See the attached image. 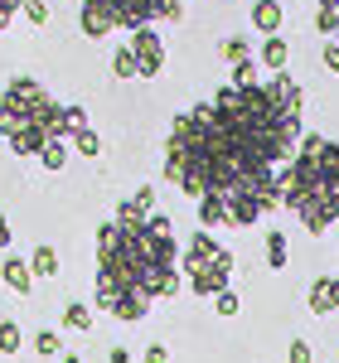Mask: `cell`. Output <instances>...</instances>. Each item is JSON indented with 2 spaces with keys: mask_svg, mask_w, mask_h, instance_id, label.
Returning a JSON list of instances; mask_svg holds the SVG:
<instances>
[{
  "mask_svg": "<svg viewBox=\"0 0 339 363\" xmlns=\"http://www.w3.org/2000/svg\"><path fill=\"white\" fill-rule=\"evenodd\" d=\"M218 54H223V63H243V58H252V49H248V39L228 34L223 44H218Z\"/></svg>",
  "mask_w": 339,
  "mask_h": 363,
  "instance_id": "ac0fdd59",
  "label": "cell"
},
{
  "mask_svg": "<svg viewBox=\"0 0 339 363\" xmlns=\"http://www.w3.org/2000/svg\"><path fill=\"white\" fill-rule=\"evenodd\" d=\"M320 10H339V0H320Z\"/></svg>",
  "mask_w": 339,
  "mask_h": 363,
  "instance_id": "4dcf8cb0",
  "label": "cell"
},
{
  "mask_svg": "<svg viewBox=\"0 0 339 363\" xmlns=\"http://www.w3.org/2000/svg\"><path fill=\"white\" fill-rule=\"evenodd\" d=\"M315 354H311V344L306 339H291V354H286V363H311Z\"/></svg>",
  "mask_w": 339,
  "mask_h": 363,
  "instance_id": "cb8c5ba5",
  "label": "cell"
},
{
  "mask_svg": "<svg viewBox=\"0 0 339 363\" xmlns=\"http://www.w3.org/2000/svg\"><path fill=\"white\" fill-rule=\"evenodd\" d=\"M63 325H68V330H92V310L78 306V301H68V306H63Z\"/></svg>",
  "mask_w": 339,
  "mask_h": 363,
  "instance_id": "e0dca14e",
  "label": "cell"
},
{
  "mask_svg": "<svg viewBox=\"0 0 339 363\" xmlns=\"http://www.w3.org/2000/svg\"><path fill=\"white\" fill-rule=\"evenodd\" d=\"M83 121H87V112L78 102L58 107L34 78H10L5 97H0V136L15 145V155H29V160L39 155L44 140L68 136V131L83 126Z\"/></svg>",
  "mask_w": 339,
  "mask_h": 363,
  "instance_id": "277c9868",
  "label": "cell"
},
{
  "mask_svg": "<svg viewBox=\"0 0 339 363\" xmlns=\"http://www.w3.org/2000/svg\"><path fill=\"white\" fill-rule=\"evenodd\" d=\"M131 54H136V78H160V68H165V44H160V34L150 25L131 29Z\"/></svg>",
  "mask_w": 339,
  "mask_h": 363,
  "instance_id": "52a82bcc",
  "label": "cell"
},
{
  "mask_svg": "<svg viewBox=\"0 0 339 363\" xmlns=\"http://www.w3.org/2000/svg\"><path fill=\"white\" fill-rule=\"evenodd\" d=\"M252 25L262 34H282V0H257L252 5Z\"/></svg>",
  "mask_w": 339,
  "mask_h": 363,
  "instance_id": "30bf717a",
  "label": "cell"
},
{
  "mask_svg": "<svg viewBox=\"0 0 339 363\" xmlns=\"http://www.w3.org/2000/svg\"><path fill=\"white\" fill-rule=\"evenodd\" d=\"M306 92L296 78L272 73L228 83L209 102L174 116L165 145V179L184 194H257L267 213L282 203L277 169L296 155Z\"/></svg>",
  "mask_w": 339,
  "mask_h": 363,
  "instance_id": "6da1fadb",
  "label": "cell"
},
{
  "mask_svg": "<svg viewBox=\"0 0 339 363\" xmlns=\"http://www.w3.org/2000/svg\"><path fill=\"white\" fill-rule=\"evenodd\" d=\"M282 203L301 213L306 233H325L339 218V145L325 136H301L296 155L277 169Z\"/></svg>",
  "mask_w": 339,
  "mask_h": 363,
  "instance_id": "3957f363",
  "label": "cell"
},
{
  "mask_svg": "<svg viewBox=\"0 0 339 363\" xmlns=\"http://www.w3.org/2000/svg\"><path fill=\"white\" fill-rule=\"evenodd\" d=\"M0 277H5V286H10V291H20V296H29V291H34V272H29V262H20V257H10V262L0 267Z\"/></svg>",
  "mask_w": 339,
  "mask_h": 363,
  "instance_id": "9c48e42d",
  "label": "cell"
},
{
  "mask_svg": "<svg viewBox=\"0 0 339 363\" xmlns=\"http://www.w3.org/2000/svg\"><path fill=\"white\" fill-rule=\"evenodd\" d=\"M184 277L194 296H218L233 277V252L223 242H213L209 233H189V247H184Z\"/></svg>",
  "mask_w": 339,
  "mask_h": 363,
  "instance_id": "8992f818",
  "label": "cell"
},
{
  "mask_svg": "<svg viewBox=\"0 0 339 363\" xmlns=\"http://www.w3.org/2000/svg\"><path fill=\"white\" fill-rule=\"evenodd\" d=\"M20 15H25L29 25H49V5L44 0H20Z\"/></svg>",
  "mask_w": 339,
  "mask_h": 363,
  "instance_id": "ffe728a7",
  "label": "cell"
},
{
  "mask_svg": "<svg viewBox=\"0 0 339 363\" xmlns=\"http://www.w3.org/2000/svg\"><path fill=\"white\" fill-rule=\"evenodd\" d=\"M15 10H20V0H0V29L10 25V15H15Z\"/></svg>",
  "mask_w": 339,
  "mask_h": 363,
  "instance_id": "83f0119b",
  "label": "cell"
},
{
  "mask_svg": "<svg viewBox=\"0 0 339 363\" xmlns=\"http://www.w3.org/2000/svg\"><path fill=\"white\" fill-rule=\"evenodd\" d=\"M179 242L165 213H116L97 228V310L136 325L179 291Z\"/></svg>",
  "mask_w": 339,
  "mask_h": 363,
  "instance_id": "7a4b0ae2",
  "label": "cell"
},
{
  "mask_svg": "<svg viewBox=\"0 0 339 363\" xmlns=\"http://www.w3.org/2000/svg\"><path fill=\"white\" fill-rule=\"evenodd\" d=\"M252 78H257V63H252V58L233 63V83H252Z\"/></svg>",
  "mask_w": 339,
  "mask_h": 363,
  "instance_id": "d4e9b609",
  "label": "cell"
},
{
  "mask_svg": "<svg viewBox=\"0 0 339 363\" xmlns=\"http://www.w3.org/2000/svg\"><path fill=\"white\" fill-rule=\"evenodd\" d=\"M34 160H39L44 169H63V165H68V136H54V140H44Z\"/></svg>",
  "mask_w": 339,
  "mask_h": 363,
  "instance_id": "7c38bea8",
  "label": "cell"
},
{
  "mask_svg": "<svg viewBox=\"0 0 339 363\" xmlns=\"http://www.w3.org/2000/svg\"><path fill=\"white\" fill-rule=\"evenodd\" d=\"M315 29L335 39V29H339V10H320V15H315Z\"/></svg>",
  "mask_w": 339,
  "mask_h": 363,
  "instance_id": "603a6c76",
  "label": "cell"
},
{
  "mask_svg": "<svg viewBox=\"0 0 339 363\" xmlns=\"http://www.w3.org/2000/svg\"><path fill=\"white\" fill-rule=\"evenodd\" d=\"M112 363H131V354L126 349H112Z\"/></svg>",
  "mask_w": 339,
  "mask_h": 363,
  "instance_id": "f546056e",
  "label": "cell"
},
{
  "mask_svg": "<svg viewBox=\"0 0 339 363\" xmlns=\"http://www.w3.org/2000/svg\"><path fill=\"white\" fill-rule=\"evenodd\" d=\"M286 58H291V44H286L282 34H267L262 39V68H272V73H282Z\"/></svg>",
  "mask_w": 339,
  "mask_h": 363,
  "instance_id": "8fae6325",
  "label": "cell"
},
{
  "mask_svg": "<svg viewBox=\"0 0 339 363\" xmlns=\"http://www.w3.org/2000/svg\"><path fill=\"white\" fill-rule=\"evenodd\" d=\"M320 63H325V68H330V73L339 78V44H335V39H330V44L320 49Z\"/></svg>",
  "mask_w": 339,
  "mask_h": 363,
  "instance_id": "484cf974",
  "label": "cell"
},
{
  "mask_svg": "<svg viewBox=\"0 0 339 363\" xmlns=\"http://www.w3.org/2000/svg\"><path fill=\"white\" fill-rule=\"evenodd\" d=\"M29 272H34V277H58V252L49 247V242H39L34 257H29Z\"/></svg>",
  "mask_w": 339,
  "mask_h": 363,
  "instance_id": "5bb4252c",
  "label": "cell"
},
{
  "mask_svg": "<svg viewBox=\"0 0 339 363\" xmlns=\"http://www.w3.org/2000/svg\"><path fill=\"white\" fill-rule=\"evenodd\" d=\"M141 363H170V349H165V344H150Z\"/></svg>",
  "mask_w": 339,
  "mask_h": 363,
  "instance_id": "4316f807",
  "label": "cell"
},
{
  "mask_svg": "<svg viewBox=\"0 0 339 363\" xmlns=\"http://www.w3.org/2000/svg\"><path fill=\"white\" fill-rule=\"evenodd\" d=\"M335 44H339V29H335Z\"/></svg>",
  "mask_w": 339,
  "mask_h": 363,
  "instance_id": "d6a6232c",
  "label": "cell"
},
{
  "mask_svg": "<svg viewBox=\"0 0 339 363\" xmlns=\"http://www.w3.org/2000/svg\"><path fill=\"white\" fill-rule=\"evenodd\" d=\"M58 349H63V339H58L54 330H39V335H34V354H49V359H54Z\"/></svg>",
  "mask_w": 339,
  "mask_h": 363,
  "instance_id": "44dd1931",
  "label": "cell"
},
{
  "mask_svg": "<svg viewBox=\"0 0 339 363\" xmlns=\"http://www.w3.org/2000/svg\"><path fill=\"white\" fill-rule=\"evenodd\" d=\"M0 247H10V223H5V213H0Z\"/></svg>",
  "mask_w": 339,
  "mask_h": 363,
  "instance_id": "f1b7e54d",
  "label": "cell"
},
{
  "mask_svg": "<svg viewBox=\"0 0 339 363\" xmlns=\"http://www.w3.org/2000/svg\"><path fill=\"white\" fill-rule=\"evenodd\" d=\"M335 359H339V354H335Z\"/></svg>",
  "mask_w": 339,
  "mask_h": 363,
  "instance_id": "836d02e7",
  "label": "cell"
},
{
  "mask_svg": "<svg viewBox=\"0 0 339 363\" xmlns=\"http://www.w3.org/2000/svg\"><path fill=\"white\" fill-rule=\"evenodd\" d=\"M213 310H218L223 320H228V315H238V296H233V291H228V286H223V291L213 296Z\"/></svg>",
  "mask_w": 339,
  "mask_h": 363,
  "instance_id": "7402d4cb",
  "label": "cell"
},
{
  "mask_svg": "<svg viewBox=\"0 0 339 363\" xmlns=\"http://www.w3.org/2000/svg\"><path fill=\"white\" fill-rule=\"evenodd\" d=\"M184 0H83L78 20L87 39H107L112 29H141L155 20H179Z\"/></svg>",
  "mask_w": 339,
  "mask_h": 363,
  "instance_id": "5b68a950",
  "label": "cell"
},
{
  "mask_svg": "<svg viewBox=\"0 0 339 363\" xmlns=\"http://www.w3.org/2000/svg\"><path fill=\"white\" fill-rule=\"evenodd\" d=\"M63 363H83V359H78V354H63Z\"/></svg>",
  "mask_w": 339,
  "mask_h": 363,
  "instance_id": "1f68e13d",
  "label": "cell"
},
{
  "mask_svg": "<svg viewBox=\"0 0 339 363\" xmlns=\"http://www.w3.org/2000/svg\"><path fill=\"white\" fill-rule=\"evenodd\" d=\"M20 344H25V330L15 320H0V354H20Z\"/></svg>",
  "mask_w": 339,
  "mask_h": 363,
  "instance_id": "2e32d148",
  "label": "cell"
},
{
  "mask_svg": "<svg viewBox=\"0 0 339 363\" xmlns=\"http://www.w3.org/2000/svg\"><path fill=\"white\" fill-rule=\"evenodd\" d=\"M267 267H272V272L286 267V238L282 233H267Z\"/></svg>",
  "mask_w": 339,
  "mask_h": 363,
  "instance_id": "d6986e66",
  "label": "cell"
},
{
  "mask_svg": "<svg viewBox=\"0 0 339 363\" xmlns=\"http://www.w3.org/2000/svg\"><path fill=\"white\" fill-rule=\"evenodd\" d=\"M306 301H311V315H330V310H339V277H320Z\"/></svg>",
  "mask_w": 339,
  "mask_h": 363,
  "instance_id": "ba28073f",
  "label": "cell"
},
{
  "mask_svg": "<svg viewBox=\"0 0 339 363\" xmlns=\"http://www.w3.org/2000/svg\"><path fill=\"white\" fill-rule=\"evenodd\" d=\"M68 136H73V150H78V155H87V160H92V155H102V136H97L87 121H83V126H73Z\"/></svg>",
  "mask_w": 339,
  "mask_h": 363,
  "instance_id": "4fadbf2b",
  "label": "cell"
},
{
  "mask_svg": "<svg viewBox=\"0 0 339 363\" xmlns=\"http://www.w3.org/2000/svg\"><path fill=\"white\" fill-rule=\"evenodd\" d=\"M112 78H136V54H131V44H126V39L112 49Z\"/></svg>",
  "mask_w": 339,
  "mask_h": 363,
  "instance_id": "9a60e30c",
  "label": "cell"
}]
</instances>
